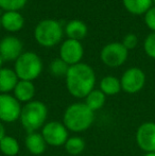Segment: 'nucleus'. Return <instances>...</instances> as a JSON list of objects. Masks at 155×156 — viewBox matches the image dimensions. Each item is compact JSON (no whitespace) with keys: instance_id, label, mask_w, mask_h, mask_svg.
Masks as SVG:
<instances>
[{"instance_id":"21","label":"nucleus","mask_w":155,"mask_h":156,"mask_svg":"<svg viewBox=\"0 0 155 156\" xmlns=\"http://www.w3.org/2000/svg\"><path fill=\"white\" fill-rule=\"evenodd\" d=\"M84 103L91 109L93 112L99 111L105 105L106 96L102 93L100 89H93L86 96L84 99Z\"/></svg>"},{"instance_id":"29","label":"nucleus","mask_w":155,"mask_h":156,"mask_svg":"<svg viewBox=\"0 0 155 156\" xmlns=\"http://www.w3.org/2000/svg\"><path fill=\"white\" fill-rule=\"evenodd\" d=\"M143 156H155V153H145Z\"/></svg>"},{"instance_id":"30","label":"nucleus","mask_w":155,"mask_h":156,"mask_svg":"<svg viewBox=\"0 0 155 156\" xmlns=\"http://www.w3.org/2000/svg\"><path fill=\"white\" fill-rule=\"evenodd\" d=\"M2 64H3V60H2L1 55H0V68H2Z\"/></svg>"},{"instance_id":"16","label":"nucleus","mask_w":155,"mask_h":156,"mask_svg":"<svg viewBox=\"0 0 155 156\" xmlns=\"http://www.w3.org/2000/svg\"><path fill=\"white\" fill-rule=\"evenodd\" d=\"M19 79L14 69L0 68V94H10L14 90Z\"/></svg>"},{"instance_id":"1","label":"nucleus","mask_w":155,"mask_h":156,"mask_svg":"<svg viewBox=\"0 0 155 156\" xmlns=\"http://www.w3.org/2000/svg\"><path fill=\"white\" fill-rule=\"evenodd\" d=\"M65 79L67 90L73 98L85 99L95 89L96 73L93 68L85 63L69 66Z\"/></svg>"},{"instance_id":"27","label":"nucleus","mask_w":155,"mask_h":156,"mask_svg":"<svg viewBox=\"0 0 155 156\" xmlns=\"http://www.w3.org/2000/svg\"><path fill=\"white\" fill-rule=\"evenodd\" d=\"M145 23L150 30L155 32V6H152L145 14Z\"/></svg>"},{"instance_id":"15","label":"nucleus","mask_w":155,"mask_h":156,"mask_svg":"<svg viewBox=\"0 0 155 156\" xmlns=\"http://www.w3.org/2000/svg\"><path fill=\"white\" fill-rule=\"evenodd\" d=\"M13 96L23 104L33 101V98L35 96V86L33 82L19 80L13 90Z\"/></svg>"},{"instance_id":"26","label":"nucleus","mask_w":155,"mask_h":156,"mask_svg":"<svg viewBox=\"0 0 155 156\" xmlns=\"http://www.w3.org/2000/svg\"><path fill=\"white\" fill-rule=\"evenodd\" d=\"M138 44V38L135 34L133 33H130V34H126L125 36L123 37V41H122V45L126 48L128 50H132L134 49L135 47Z\"/></svg>"},{"instance_id":"19","label":"nucleus","mask_w":155,"mask_h":156,"mask_svg":"<svg viewBox=\"0 0 155 156\" xmlns=\"http://www.w3.org/2000/svg\"><path fill=\"white\" fill-rule=\"evenodd\" d=\"M152 0H122L128 12L134 15L146 14L152 8Z\"/></svg>"},{"instance_id":"22","label":"nucleus","mask_w":155,"mask_h":156,"mask_svg":"<svg viewBox=\"0 0 155 156\" xmlns=\"http://www.w3.org/2000/svg\"><path fill=\"white\" fill-rule=\"evenodd\" d=\"M86 142L80 136H71L67 139L64 144V149L67 154L70 156H79L81 155L85 150Z\"/></svg>"},{"instance_id":"2","label":"nucleus","mask_w":155,"mask_h":156,"mask_svg":"<svg viewBox=\"0 0 155 156\" xmlns=\"http://www.w3.org/2000/svg\"><path fill=\"white\" fill-rule=\"evenodd\" d=\"M95 121V112L84 102L71 103L63 114L62 122L69 132L83 133L87 131Z\"/></svg>"},{"instance_id":"5","label":"nucleus","mask_w":155,"mask_h":156,"mask_svg":"<svg viewBox=\"0 0 155 156\" xmlns=\"http://www.w3.org/2000/svg\"><path fill=\"white\" fill-rule=\"evenodd\" d=\"M63 33L64 30L58 20L44 19L35 27L34 37L43 47H53L62 41Z\"/></svg>"},{"instance_id":"14","label":"nucleus","mask_w":155,"mask_h":156,"mask_svg":"<svg viewBox=\"0 0 155 156\" xmlns=\"http://www.w3.org/2000/svg\"><path fill=\"white\" fill-rule=\"evenodd\" d=\"M25 18L18 11L4 12L1 15V27L9 32H18L23 28Z\"/></svg>"},{"instance_id":"28","label":"nucleus","mask_w":155,"mask_h":156,"mask_svg":"<svg viewBox=\"0 0 155 156\" xmlns=\"http://www.w3.org/2000/svg\"><path fill=\"white\" fill-rule=\"evenodd\" d=\"M6 135L5 133V126H4V123L3 122L0 121V141L2 140V138Z\"/></svg>"},{"instance_id":"24","label":"nucleus","mask_w":155,"mask_h":156,"mask_svg":"<svg viewBox=\"0 0 155 156\" xmlns=\"http://www.w3.org/2000/svg\"><path fill=\"white\" fill-rule=\"evenodd\" d=\"M28 0H0V8L4 10V12L10 11L21 10L26 5Z\"/></svg>"},{"instance_id":"7","label":"nucleus","mask_w":155,"mask_h":156,"mask_svg":"<svg viewBox=\"0 0 155 156\" xmlns=\"http://www.w3.org/2000/svg\"><path fill=\"white\" fill-rule=\"evenodd\" d=\"M128 56L129 50L122 45V43H110L104 46L100 52L102 63L111 68L122 66L128 60Z\"/></svg>"},{"instance_id":"9","label":"nucleus","mask_w":155,"mask_h":156,"mask_svg":"<svg viewBox=\"0 0 155 156\" xmlns=\"http://www.w3.org/2000/svg\"><path fill=\"white\" fill-rule=\"evenodd\" d=\"M121 89L126 94H137L145 87L146 74L140 68L132 67L126 69L120 78Z\"/></svg>"},{"instance_id":"6","label":"nucleus","mask_w":155,"mask_h":156,"mask_svg":"<svg viewBox=\"0 0 155 156\" xmlns=\"http://www.w3.org/2000/svg\"><path fill=\"white\" fill-rule=\"evenodd\" d=\"M41 134L43 135L46 144L53 148L64 147L65 142L69 138V131L63 122L51 120L47 121L46 124L41 127Z\"/></svg>"},{"instance_id":"23","label":"nucleus","mask_w":155,"mask_h":156,"mask_svg":"<svg viewBox=\"0 0 155 156\" xmlns=\"http://www.w3.org/2000/svg\"><path fill=\"white\" fill-rule=\"evenodd\" d=\"M68 69H69V65L65 63L61 58L53 60L50 63L49 66V71L51 72V74L54 76H58V78L66 76Z\"/></svg>"},{"instance_id":"13","label":"nucleus","mask_w":155,"mask_h":156,"mask_svg":"<svg viewBox=\"0 0 155 156\" xmlns=\"http://www.w3.org/2000/svg\"><path fill=\"white\" fill-rule=\"evenodd\" d=\"M25 146L27 151L32 155L39 156L44 154L48 144H46L43 135L38 132L28 133L25 138Z\"/></svg>"},{"instance_id":"3","label":"nucleus","mask_w":155,"mask_h":156,"mask_svg":"<svg viewBox=\"0 0 155 156\" xmlns=\"http://www.w3.org/2000/svg\"><path fill=\"white\" fill-rule=\"evenodd\" d=\"M48 119V107L39 100H33L23 105L19 121L28 133L37 132L46 124Z\"/></svg>"},{"instance_id":"8","label":"nucleus","mask_w":155,"mask_h":156,"mask_svg":"<svg viewBox=\"0 0 155 156\" xmlns=\"http://www.w3.org/2000/svg\"><path fill=\"white\" fill-rule=\"evenodd\" d=\"M21 103L11 94H0V121L3 123H14L19 120Z\"/></svg>"},{"instance_id":"10","label":"nucleus","mask_w":155,"mask_h":156,"mask_svg":"<svg viewBox=\"0 0 155 156\" xmlns=\"http://www.w3.org/2000/svg\"><path fill=\"white\" fill-rule=\"evenodd\" d=\"M135 140L138 148L145 153H155V122H143L137 127Z\"/></svg>"},{"instance_id":"11","label":"nucleus","mask_w":155,"mask_h":156,"mask_svg":"<svg viewBox=\"0 0 155 156\" xmlns=\"http://www.w3.org/2000/svg\"><path fill=\"white\" fill-rule=\"evenodd\" d=\"M84 55V48L80 41L66 39L60 47V58L69 66L81 63Z\"/></svg>"},{"instance_id":"25","label":"nucleus","mask_w":155,"mask_h":156,"mask_svg":"<svg viewBox=\"0 0 155 156\" xmlns=\"http://www.w3.org/2000/svg\"><path fill=\"white\" fill-rule=\"evenodd\" d=\"M143 49L149 58L155 60V32L146 37L145 43H143Z\"/></svg>"},{"instance_id":"18","label":"nucleus","mask_w":155,"mask_h":156,"mask_svg":"<svg viewBox=\"0 0 155 156\" xmlns=\"http://www.w3.org/2000/svg\"><path fill=\"white\" fill-rule=\"evenodd\" d=\"M99 87V89L105 96H115L122 90L120 79L114 76H106L102 78V80L100 81Z\"/></svg>"},{"instance_id":"20","label":"nucleus","mask_w":155,"mask_h":156,"mask_svg":"<svg viewBox=\"0 0 155 156\" xmlns=\"http://www.w3.org/2000/svg\"><path fill=\"white\" fill-rule=\"evenodd\" d=\"M20 152L18 140L11 135H5L0 141V153L4 156H17Z\"/></svg>"},{"instance_id":"4","label":"nucleus","mask_w":155,"mask_h":156,"mask_svg":"<svg viewBox=\"0 0 155 156\" xmlns=\"http://www.w3.org/2000/svg\"><path fill=\"white\" fill-rule=\"evenodd\" d=\"M14 71L19 80L33 82L41 76L43 71V62L41 58L34 52H23L15 61Z\"/></svg>"},{"instance_id":"31","label":"nucleus","mask_w":155,"mask_h":156,"mask_svg":"<svg viewBox=\"0 0 155 156\" xmlns=\"http://www.w3.org/2000/svg\"><path fill=\"white\" fill-rule=\"evenodd\" d=\"M0 28H1V16H0Z\"/></svg>"},{"instance_id":"17","label":"nucleus","mask_w":155,"mask_h":156,"mask_svg":"<svg viewBox=\"0 0 155 156\" xmlns=\"http://www.w3.org/2000/svg\"><path fill=\"white\" fill-rule=\"evenodd\" d=\"M87 31L88 29H87L86 23L79 19L70 20L65 27V33L69 39L81 41L87 35Z\"/></svg>"},{"instance_id":"12","label":"nucleus","mask_w":155,"mask_h":156,"mask_svg":"<svg viewBox=\"0 0 155 156\" xmlns=\"http://www.w3.org/2000/svg\"><path fill=\"white\" fill-rule=\"evenodd\" d=\"M23 53V43L17 37L5 36L0 41V55L3 62L16 61Z\"/></svg>"},{"instance_id":"32","label":"nucleus","mask_w":155,"mask_h":156,"mask_svg":"<svg viewBox=\"0 0 155 156\" xmlns=\"http://www.w3.org/2000/svg\"><path fill=\"white\" fill-rule=\"evenodd\" d=\"M152 1H153V2H154V3H155V0H152Z\"/></svg>"}]
</instances>
